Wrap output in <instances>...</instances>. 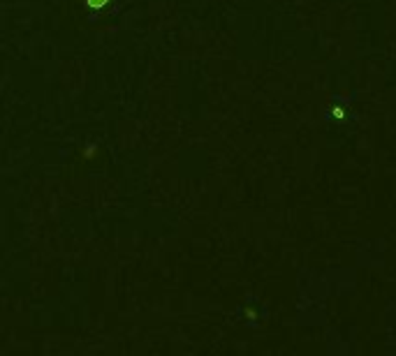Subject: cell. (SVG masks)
<instances>
[{"label":"cell","instance_id":"6da1fadb","mask_svg":"<svg viewBox=\"0 0 396 356\" xmlns=\"http://www.w3.org/2000/svg\"><path fill=\"white\" fill-rule=\"evenodd\" d=\"M88 3H91V8H102V5H105L107 0H88Z\"/></svg>","mask_w":396,"mask_h":356}]
</instances>
